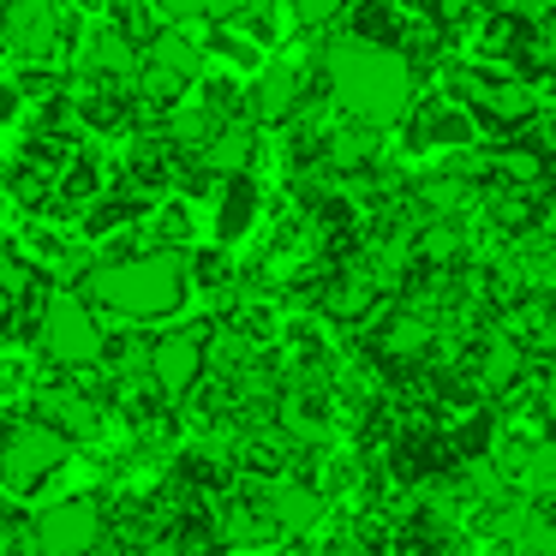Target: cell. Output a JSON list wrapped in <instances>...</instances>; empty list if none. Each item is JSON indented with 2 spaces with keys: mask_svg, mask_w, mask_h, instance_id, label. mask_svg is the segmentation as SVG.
<instances>
[{
  "mask_svg": "<svg viewBox=\"0 0 556 556\" xmlns=\"http://www.w3.org/2000/svg\"><path fill=\"white\" fill-rule=\"evenodd\" d=\"M144 556H180V539H162V544H150Z\"/></svg>",
  "mask_w": 556,
  "mask_h": 556,
  "instance_id": "24",
  "label": "cell"
},
{
  "mask_svg": "<svg viewBox=\"0 0 556 556\" xmlns=\"http://www.w3.org/2000/svg\"><path fill=\"white\" fill-rule=\"evenodd\" d=\"M186 276H192V269H186L180 252H138V257H114V264H97V269L85 276V293L102 305V312L144 324V317L180 312Z\"/></svg>",
  "mask_w": 556,
  "mask_h": 556,
  "instance_id": "2",
  "label": "cell"
},
{
  "mask_svg": "<svg viewBox=\"0 0 556 556\" xmlns=\"http://www.w3.org/2000/svg\"><path fill=\"white\" fill-rule=\"evenodd\" d=\"M0 30H7V49L18 61H54L66 42V13H61V0H13Z\"/></svg>",
  "mask_w": 556,
  "mask_h": 556,
  "instance_id": "7",
  "label": "cell"
},
{
  "mask_svg": "<svg viewBox=\"0 0 556 556\" xmlns=\"http://www.w3.org/2000/svg\"><path fill=\"white\" fill-rule=\"evenodd\" d=\"M520 484H527V496H556V443H539L520 460Z\"/></svg>",
  "mask_w": 556,
  "mask_h": 556,
  "instance_id": "18",
  "label": "cell"
},
{
  "mask_svg": "<svg viewBox=\"0 0 556 556\" xmlns=\"http://www.w3.org/2000/svg\"><path fill=\"white\" fill-rule=\"evenodd\" d=\"M204 66H210V49H204V42L186 37V25H168V30H156V37H150L138 85H144V97L174 102L186 85H198V78H204Z\"/></svg>",
  "mask_w": 556,
  "mask_h": 556,
  "instance_id": "5",
  "label": "cell"
},
{
  "mask_svg": "<svg viewBox=\"0 0 556 556\" xmlns=\"http://www.w3.org/2000/svg\"><path fill=\"white\" fill-rule=\"evenodd\" d=\"M90 293H73V288H54L42 300V317H37V336H42V353H49L61 371H90V365L109 359V329L102 317L90 312Z\"/></svg>",
  "mask_w": 556,
  "mask_h": 556,
  "instance_id": "3",
  "label": "cell"
},
{
  "mask_svg": "<svg viewBox=\"0 0 556 556\" xmlns=\"http://www.w3.org/2000/svg\"><path fill=\"white\" fill-rule=\"evenodd\" d=\"M42 419H54L73 443H90V437H102V425H109L97 401L78 395V389H49V395H42Z\"/></svg>",
  "mask_w": 556,
  "mask_h": 556,
  "instance_id": "12",
  "label": "cell"
},
{
  "mask_svg": "<svg viewBox=\"0 0 556 556\" xmlns=\"http://www.w3.org/2000/svg\"><path fill=\"white\" fill-rule=\"evenodd\" d=\"M348 7H353V0H288V18H293V25H305V30H317V25H336Z\"/></svg>",
  "mask_w": 556,
  "mask_h": 556,
  "instance_id": "19",
  "label": "cell"
},
{
  "mask_svg": "<svg viewBox=\"0 0 556 556\" xmlns=\"http://www.w3.org/2000/svg\"><path fill=\"white\" fill-rule=\"evenodd\" d=\"M365 305H371V281H341V288L336 293H329V312H336V317H359L365 312Z\"/></svg>",
  "mask_w": 556,
  "mask_h": 556,
  "instance_id": "21",
  "label": "cell"
},
{
  "mask_svg": "<svg viewBox=\"0 0 556 556\" xmlns=\"http://www.w3.org/2000/svg\"><path fill=\"white\" fill-rule=\"evenodd\" d=\"M520 377V341L515 336H496L491 348H484V383L491 389H508Z\"/></svg>",
  "mask_w": 556,
  "mask_h": 556,
  "instance_id": "17",
  "label": "cell"
},
{
  "mask_svg": "<svg viewBox=\"0 0 556 556\" xmlns=\"http://www.w3.org/2000/svg\"><path fill=\"white\" fill-rule=\"evenodd\" d=\"M324 78L341 114H353L359 126H395L413 109V66L401 61V49H383V42L341 37L324 54Z\"/></svg>",
  "mask_w": 556,
  "mask_h": 556,
  "instance_id": "1",
  "label": "cell"
},
{
  "mask_svg": "<svg viewBox=\"0 0 556 556\" xmlns=\"http://www.w3.org/2000/svg\"><path fill=\"white\" fill-rule=\"evenodd\" d=\"M300 97H305L300 66H293V61H269L264 73L252 78V102H245V109H252L257 126H281V121H293Z\"/></svg>",
  "mask_w": 556,
  "mask_h": 556,
  "instance_id": "10",
  "label": "cell"
},
{
  "mask_svg": "<svg viewBox=\"0 0 556 556\" xmlns=\"http://www.w3.org/2000/svg\"><path fill=\"white\" fill-rule=\"evenodd\" d=\"M85 73L90 78H109V85H126V78L144 73V54H138L121 30H90V37H85Z\"/></svg>",
  "mask_w": 556,
  "mask_h": 556,
  "instance_id": "11",
  "label": "cell"
},
{
  "mask_svg": "<svg viewBox=\"0 0 556 556\" xmlns=\"http://www.w3.org/2000/svg\"><path fill=\"white\" fill-rule=\"evenodd\" d=\"M204 329H168V336L150 341V377H156L162 401L192 395V383L204 377Z\"/></svg>",
  "mask_w": 556,
  "mask_h": 556,
  "instance_id": "8",
  "label": "cell"
},
{
  "mask_svg": "<svg viewBox=\"0 0 556 556\" xmlns=\"http://www.w3.org/2000/svg\"><path fill=\"white\" fill-rule=\"evenodd\" d=\"M425 348H431V324H425L419 312L389 317V329H383V353H395V359H419Z\"/></svg>",
  "mask_w": 556,
  "mask_h": 556,
  "instance_id": "14",
  "label": "cell"
},
{
  "mask_svg": "<svg viewBox=\"0 0 556 556\" xmlns=\"http://www.w3.org/2000/svg\"><path fill=\"white\" fill-rule=\"evenodd\" d=\"M252 162V132L245 126H228V132L210 138V174H240Z\"/></svg>",
  "mask_w": 556,
  "mask_h": 556,
  "instance_id": "15",
  "label": "cell"
},
{
  "mask_svg": "<svg viewBox=\"0 0 556 556\" xmlns=\"http://www.w3.org/2000/svg\"><path fill=\"white\" fill-rule=\"evenodd\" d=\"M520 7H551V0H520Z\"/></svg>",
  "mask_w": 556,
  "mask_h": 556,
  "instance_id": "25",
  "label": "cell"
},
{
  "mask_svg": "<svg viewBox=\"0 0 556 556\" xmlns=\"http://www.w3.org/2000/svg\"><path fill=\"white\" fill-rule=\"evenodd\" d=\"M520 556H556V551H520Z\"/></svg>",
  "mask_w": 556,
  "mask_h": 556,
  "instance_id": "26",
  "label": "cell"
},
{
  "mask_svg": "<svg viewBox=\"0 0 556 556\" xmlns=\"http://www.w3.org/2000/svg\"><path fill=\"white\" fill-rule=\"evenodd\" d=\"M496 168H503V174H515V180H532V174H539V162H532V156H520V150H515V156H503Z\"/></svg>",
  "mask_w": 556,
  "mask_h": 556,
  "instance_id": "23",
  "label": "cell"
},
{
  "mask_svg": "<svg viewBox=\"0 0 556 556\" xmlns=\"http://www.w3.org/2000/svg\"><path fill=\"white\" fill-rule=\"evenodd\" d=\"M150 13L162 25H228V18L245 13V0H150Z\"/></svg>",
  "mask_w": 556,
  "mask_h": 556,
  "instance_id": "13",
  "label": "cell"
},
{
  "mask_svg": "<svg viewBox=\"0 0 556 556\" xmlns=\"http://www.w3.org/2000/svg\"><path fill=\"white\" fill-rule=\"evenodd\" d=\"M264 508L281 532H317L329 520V496L312 491L305 479H269L264 484Z\"/></svg>",
  "mask_w": 556,
  "mask_h": 556,
  "instance_id": "9",
  "label": "cell"
},
{
  "mask_svg": "<svg viewBox=\"0 0 556 556\" xmlns=\"http://www.w3.org/2000/svg\"><path fill=\"white\" fill-rule=\"evenodd\" d=\"M30 293V269L18 264L13 252H0V312H7V305H18Z\"/></svg>",
  "mask_w": 556,
  "mask_h": 556,
  "instance_id": "20",
  "label": "cell"
},
{
  "mask_svg": "<svg viewBox=\"0 0 556 556\" xmlns=\"http://www.w3.org/2000/svg\"><path fill=\"white\" fill-rule=\"evenodd\" d=\"M37 556H90L102 544V508L90 496H61L30 520Z\"/></svg>",
  "mask_w": 556,
  "mask_h": 556,
  "instance_id": "6",
  "label": "cell"
},
{
  "mask_svg": "<svg viewBox=\"0 0 556 556\" xmlns=\"http://www.w3.org/2000/svg\"><path fill=\"white\" fill-rule=\"evenodd\" d=\"M425 252H431V257H448V252H455V228H443V222H437V228L425 233Z\"/></svg>",
  "mask_w": 556,
  "mask_h": 556,
  "instance_id": "22",
  "label": "cell"
},
{
  "mask_svg": "<svg viewBox=\"0 0 556 556\" xmlns=\"http://www.w3.org/2000/svg\"><path fill=\"white\" fill-rule=\"evenodd\" d=\"M479 102H484V114H496V121H527L532 114V90L527 85H484Z\"/></svg>",
  "mask_w": 556,
  "mask_h": 556,
  "instance_id": "16",
  "label": "cell"
},
{
  "mask_svg": "<svg viewBox=\"0 0 556 556\" xmlns=\"http://www.w3.org/2000/svg\"><path fill=\"white\" fill-rule=\"evenodd\" d=\"M73 455V437L61 431L54 419H25L13 431L0 437V484H13V491H37L42 479L66 467Z\"/></svg>",
  "mask_w": 556,
  "mask_h": 556,
  "instance_id": "4",
  "label": "cell"
}]
</instances>
